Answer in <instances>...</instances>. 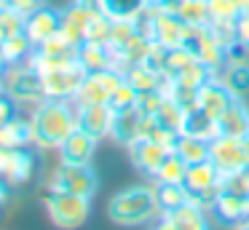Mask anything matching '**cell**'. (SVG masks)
Here are the masks:
<instances>
[{
  "label": "cell",
  "instance_id": "obj_1",
  "mask_svg": "<svg viewBox=\"0 0 249 230\" xmlns=\"http://www.w3.org/2000/svg\"><path fill=\"white\" fill-rule=\"evenodd\" d=\"M35 134V150L38 153H56L59 144L78 128L75 105L67 99H40L27 110Z\"/></svg>",
  "mask_w": 249,
  "mask_h": 230
},
{
  "label": "cell",
  "instance_id": "obj_2",
  "mask_svg": "<svg viewBox=\"0 0 249 230\" xmlns=\"http://www.w3.org/2000/svg\"><path fill=\"white\" fill-rule=\"evenodd\" d=\"M161 217L156 182H137L113 193L107 201V219L118 228H145Z\"/></svg>",
  "mask_w": 249,
  "mask_h": 230
},
{
  "label": "cell",
  "instance_id": "obj_3",
  "mask_svg": "<svg viewBox=\"0 0 249 230\" xmlns=\"http://www.w3.org/2000/svg\"><path fill=\"white\" fill-rule=\"evenodd\" d=\"M46 190H62L94 198L99 193V174L94 163H65L56 158V163L46 174Z\"/></svg>",
  "mask_w": 249,
  "mask_h": 230
},
{
  "label": "cell",
  "instance_id": "obj_4",
  "mask_svg": "<svg viewBox=\"0 0 249 230\" xmlns=\"http://www.w3.org/2000/svg\"><path fill=\"white\" fill-rule=\"evenodd\" d=\"M91 201L94 198H83V195H75V193L46 190L43 195L46 217L59 230H78L91 217Z\"/></svg>",
  "mask_w": 249,
  "mask_h": 230
},
{
  "label": "cell",
  "instance_id": "obj_5",
  "mask_svg": "<svg viewBox=\"0 0 249 230\" xmlns=\"http://www.w3.org/2000/svg\"><path fill=\"white\" fill-rule=\"evenodd\" d=\"M0 80H3V88H6V94L17 102L19 110H30V107H35L40 99H46V96H43V83H40V75L35 72L27 62L3 67Z\"/></svg>",
  "mask_w": 249,
  "mask_h": 230
},
{
  "label": "cell",
  "instance_id": "obj_6",
  "mask_svg": "<svg viewBox=\"0 0 249 230\" xmlns=\"http://www.w3.org/2000/svg\"><path fill=\"white\" fill-rule=\"evenodd\" d=\"M222 187V171L217 169L212 160H201V163L188 166V174H185V190L190 193V201L204 206L209 212L214 195Z\"/></svg>",
  "mask_w": 249,
  "mask_h": 230
},
{
  "label": "cell",
  "instance_id": "obj_7",
  "mask_svg": "<svg viewBox=\"0 0 249 230\" xmlns=\"http://www.w3.org/2000/svg\"><path fill=\"white\" fill-rule=\"evenodd\" d=\"M124 80H126L124 72H118V70H113V67L99 70V72H89L86 78H83L72 105L75 107H81V105H110L113 91L118 88Z\"/></svg>",
  "mask_w": 249,
  "mask_h": 230
},
{
  "label": "cell",
  "instance_id": "obj_8",
  "mask_svg": "<svg viewBox=\"0 0 249 230\" xmlns=\"http://www.w3.org/2000/svg\"><path fill=\"white\" fill-rule=\"evenodd\" d=\"M185 48L193 51V56L198 59L201 64L212 70V75H220L222 67H225V56H228V48L212 35L209 24L206 27H190L188 37H185Z\"/></svg>",
  "mask_w": 249,
  "mask_h": 230
},
{
  "label": "cell",
  "instance_id": "obj_9",
  "mask_svg": "<svg viewBox=\"0 0 249 230\" xmlns=\"http://www.w3.org/2000/svg\"><path fill=\"white\" fill-rule=\"evenodd\" d=\"M86 75L89 72L81 67V62H72V64H67V67L51 70V72L40 75L43 96L46 99H67V102H72Z\"/></svg>",
  "mask_w": 249,
  "mask_h": 230
},
{
  "label": "cell",
  "instance_id": "obj_10",
  "mask_svg": "<svg viewBox=\"0 0 249 230\" xmlns=\"http://www.w3.org/2000/svg\"><path fill=\"white\" fill-rule=\"evenodd\" d=\"M209 160L222 174H231V171H238V169H247L249 166V150L244 144V139L217 134L209 142Z\"/></svg>",
  "mask_w": 249,
  "mask_h": 230
},
{
  "label": "cell",
  "instance_id": "obj_11",
  "mask_svg": "<svg viewBox=\"0 0 249 230\" xmlns=\"http://www.w3.org/2000/svg\"><path fill=\"white\" fill-rule=\"evenodd\" d=\"M97 11L99 8H94V5H86V3L72 0L67 8H62L59 35L65 37V40H70L72 46H81V43L86 40V30H89V24H91V19H94Z\"/></svg>",
  "mask_w": 249,
  "mask_h": 230
},
{
  "label": "cell",
  "instance_id": "obj_12",
  "mask_svg": "<svg viewBox=\"0 0 249 230\" xmlns=\"http://www.w3.org/2000/svg\"><path fill=\"white\" fill-rule=\"evenodd\" d=\"M209 214H212L214 222L225 225V228H233V225L249 219V198L228 193L220 187V193L214 195V201H212V206H209Z\"/></svg>",
  "mask_w": 249,
  "mask_h": 230
},
{
  "label": "cell",
  "instance_id": "obj_13",
  "mask_svg": "<svg viewBox=\"0 0 249 230\" xmlns=\"http://www.w3.org/2000/svg\"><path fill=\"white\" fill-rule=\"evenodd\" d=\"M59 24H62V8L46 3L43 8H38L35 14L27 16V24H24V35L33 40V46L38 48L40 43L51 40L54 35H59Z\"/></svg>",
  "mask_w": 249,
  "mask_h": 230
},
{
  "label": "cell",
  "instance_id": "obj_14",
  "mask_svg": "<svg viewBox=\"0 0 249 230\" xmlns=\"http://www.w3.org/2000/svg\"><path fill=\"white\" fill-rule=\"evenodd\" d=\"M75 112H78V128H83L99 142L110 137L115 121V110L110 105H81L75 107Z\"/></svg>",
  "mask_w": 249,
  "mask_h": 230
},
{
  "label": "cell",
  "instance_id": "obj_15",
  "mask_svg": "<svg viewBox=\"0 0 249 230\" xmlns=\"http://www.w3.org/2000/svg\"><path fill=\"white\" fill-rule=\"evenodd\" d=\"M169 153H172V150L158 144V142H153V139H140L137 144L129 147L131 163H134V169L140 171L145 179H153V177L158 174V169H161V163L166 160Z\"/></svg>",
  "mask_w": 249,
  "mask_h": 230
},
{
  "label": "cell",
  "instance_id": "obj_16",
  "mask_svg": "<svg viewBox=\"0 0 249 230\" xmlns=\"http://www.w3.org/2000/svg\"><path fill=\"white\" fill-rule=\"evenodd\" d=\"M97 147H99V139H94L91 134H86L83 128H75V131L59 144L56 158L65 160V163H94Z\"/></svg>",
  "mask_w": 249,
  "mask_h": 230
},
{
  "label": "cell",
  "instance_id": "obj_17",
  "mask_svg": "<svg viewBox=\"0 0 249 230\" xmlns=\"http://www.w3.org/2000/svg\"><path fill=\"white\" fill-rule=\"evenodd\" d=\"M233 99H238V96H233V91L222 83L220 75H212V78L198 88V107L206 110L209 115H214V118H220L222 112L231 107Z\"/></svg>",
  "mask_w": 249,
  "mask_h": 230
},
{
  "label": "cell",
  "instance_id": "obj_18",
  "mask_svg": "<svg viewBox=\"0 0 249 230\" xmlns=\"http://www.w3.org/2000/svg\"><path fill=\"white\" fill-rule=\"evenodd\" d=\"M142 112L140 107H129V110H121L115 112V121H113V131H110V139H113L118 147L129 150L131 144L140 142V126H142Z\"/></svg>",
  "mask_w": 249,
  "mask_h": 230
},
{
  "label": "cell",
  "instance_id": "obj_19",
  "mask_svg": "<svg viewBox=\"0 0 249 230\" xmlns=\"http://www.w3.org/2000/svg\"><path fill=\"white\" fill-rule=\"evenodd\" d=\"M35 158H38V150L35 147H17L11 163H8L3 179L8 182V187H22L33 179L35 174Z\"/></svg>",
  "mask_w": 249,
  "mask_h": 230
},
{
  "label": "cell",
  "instance_id": "obj_20",
  "mask_svg": "<svg viewBox=\"0 0 249 230\" xmlns=\"http://www.w3.org/2000/svg\"><path fill=\"white\" fill-rule=\"evenodd\" d=\"M0 144H6V147H35V134L27 112H17L0 128Z\"/></svg>",
  "mask_w": 249,
  "mask_h": 230
},
{
  "label": "cell",
  "instance_id": "obj_21",
  "mask_svg": "<svg viewBox=\"0 0 249 230\" xmlns=\"http://www.w3.org/2000/svg\"><path fill=\"white\" fill-rule=\"evenodd\" d=\"M217 126H220V134H225V137L244 139L249 134V105L244 99H233L231 107L217 118Z\"/></svg>",
  "mask_w": 249,
  "mask_h": 230
},
{
  "label": "cell",
  "instance_id": "obj_22",
  "mask_svg": "<svg viewBox=\"0 0 249 230\" xmlns=\"http://www.w3.org/2000/svg\"><path fill=\"white\" fill-rule=\"evenodd\" d=\"M166 217L177 225V230H212V222H214V219H212V214L206 212L204 206L193 203V201L182 203L179 209L169 212Z\"/></svg>",
  "mask_w": 249,
  "mask_h": 230
},
{
  "label": "cell",
  "instance_id": "obj_23",
  "mask_svg": "<svg viewBox=\"0 0 249 230\" xmlns=\"http://www.w3.org/2000/svg\"><path fill=\"white\" fill-rule=\"evenodd\" d=\"M78 62L86 72H99V70H107L115 64V51L107 46V43H81L78 48Z\"/></svg>",
  "mask_w": 249,
  "mask_h": 230
},
{
  "label": "cell",
  "instance_id": "obj_24",
  "mask_svg": "<svg viewBox=\"0 0 249 230\" xmlns=\"http://www.w3.org/2000/svg\"><path fill=\"white\" fill-rule=\"evenodd\" d=\"M182 134H193V137H198V139H206V142H212V139L220 134V126H217V118H214V115H209L206 110H201V107L196 105L193 110L185 112Z\"/></svg>",
  "mask_w": 249,
  "mask_h": 230
},
{
  "label": "cell",
  "instance_id": "obj_25",
  "mask_svg": "<svg viewBox=\"0 0 249 230\" xmlns=\"http://www.w3.org/2000/svg\"><path fill=\"white\" fill-rule=\"evenodd\" d=\"M35 46L33 40H30L24 32H19V35H8L6 40L0 43V59H3V64H24L30 56H33Z\"/></svg>",
  "mask_w": 249,
  "mask_h": 230
},
{
  "label": "cell",
  "instance_id": "obj_26",
  "mask_svg": "<svg viewBox=\"0 0 249 230\" xmlns=\"http://www.w3.org/2000/svg\"><path fill=\"white\" fill-rule=\"evenodd\" d=\"M172 153H177L188 166H193V163H201V160H209V142L193 137V134H179Z\"/></svg>",
  "mask_w": 249,
  "mask_h": 230
},
{
  "label": "cell",
  "instance_id": "obj_27",
  "mask_svg": "<svg viewBox=\"0 0 249 230\" xmlns=\"http://www.w3.org/2000/svg\"><path fill=\"white\" fill-rule=\"evenodd\" d=\"M124 78L137 88V94H145V91H158V88H161L163 75L156 72L153 67H147V64H134V67L126 70Z\"/></svg>",
  "mask_w": 249,
  "mask_h": 230
},
{
  "label": "cell",
  "instance_id": "obj_28",
  "mask_svg": "<svg viewBox=\"0 0 249 230\" xmlns=\"http://www.w3.org/2000/svg\"><path fill=\"white\" fill-rule=\"evenodd\" d=\"M185 174H188V163L177 153H169L158 174L153 177V182L156 185H185Z\"/></svg>",
  "mask_w": 249,
  "mask_h": 230
},
{
  "label": "cell",
  "instance_id": "obj_29",
  "mask_svg": "<svg viewBox=\"0 0 249 230\" xmlns=\"http://www.w3.org/2000/svg\"><path fill=\"white\" fill-rule=\"evenodd\" d=\"M185 107H179L177 102L172 99V96H163L161 99V105H158V110H156V121L161 123L163 128H172V131H177V134H182V126H185Z\"/></svg>",
  "mask_w": 249,
  "mask_h": 230
},
{
  "label": "cell",
  "instance_id": "obj_30",
  "mask_svg": "<svg viewBox=\"0 0 249 230\" xmlns=\"http://www.w3.org/2000/svg\"><path fill=\"white\" fill-rule=\"evenodd\" d=\"M222 83L233 91V96L244 99L249 94V64H225L220 72Z\"/></svg>",
  "mask_w": 249,
  "mask_h": 230
},
{
  "label": "cell",
  "instance_id": "obj_31",
  "mask_svg": "<svg viewBox=\"0 0 249 230\" xmlns=\"http://www.w3.org/2000/svg\"><path fill=\"white\" fill-rule=\"evenodd\" d=\"M177 16L188 27H206L212 21L209 3L206 0H182V5L177 8Z\"/></svg>",
  "mask_w": 249,
  "mask_h": 230
},
{
  "label": "cell",
  "instance_id": "obj_32",
  "mask_svg": "<svg viewBox=\"0 0 249 230\" xmlns=\"http://www.w3.org/2000/svg\"><path fill=\"white\" fill-rule=\"evenodd\" d=\"M158 193V206H161V214H169L174 209H179L182 203L190 201V193L185 190V185H156Z\"/></svg>",
  "mask_w": 249,
  "mask_h": 230
},
{
  "label": "cell",
  "instance_id": "obj_33",
  "mask_svg": "<svg viewBox=\"0 0 249 230\" xmlns=\"http://www.w3.org/2000/svg\"><path fill=\"white\" fill-rule=\"evenodd\" d=\"M145 8V0H102L99 11L110 19H137V14Z\"/></svg>",
  "mask_w": 249,
  "mask_h": 230
},
{
  "label": "cell",
  "instance_id": "obj_34",
  "mask_svg": "<svg viewBox=\"0 0 249 230\" xmlns=\"http://www.w3.org/2000/svg\"><path fill=\"white\" fill-rule=\"evenodd\" d=\"M172 78L177 80L179 86H188V88H196V91H198L201 86H204L206 80L212 78V70L206 67V64H201L198 59H193L188 67H182L177 75H172Z\"/></svg>",
  "mask_w": 249,
  "mask_h": 230
},
{
  "label": "cell",
  "instance_id": "obj_35",
  "mask_svg": "<svg viewBox=\"0 0 249 230\" xmlns=\"http://www.w3.org/2000/svg\"><path fill=\"white\" fill-rule=\"evenodd\" d=\"M137 32H140V30H137V21L134 19H113V24H110L107 46L113 48V51H121V48H124L126 43L137 35Z\"/></svg>",
  "mask_w": 249,
  "mask_h": 230
},
{
  "label": "cell",
  "instance_id": "obj_36",
  "mask_svg": "<svg viewBox=\"0 0 249 230\" xmlns=\"http://www.w3.org/2000/svg\"><path fill=\"white\" fill-rule=\"evenodd\" d=\"M137 96H140V94H137V88L129 83V80H124V83L113 91V96H110V107H113L115 112L129 110V107H137Z\"/></svg>",
  "mask_w": 249,
  "mask_h": 230
},
{
  "label": "cell",
  "instance_id": "obj_37",
  "mask_svg": "<svg viewBox=\"0 0 249 230\" xmlns=\"http://www.w3.org/2000/svg\"><path fill=\"white\" fill-rule=\"evenodd\" d=\"M222 190L249 198V166L247 169H238V171H231V174H222Z\"/></svg>",
  "mask_w": 249,
  "mask_h": 230
},
{
  "label": "cell",
  "instance_id": "obj_38",
  "mask_svg": "<svg viewBox=\"0 0 249 230\" xmlns=\"http://www.w3.org/2000/svg\"><path fill=\"white\" fill-rule=\"evenodd\" d=\"M110 24H113V19H110V16H105L102 11H97V14H94V19H91V24H89V30H86V40H91V43H107ZM86 40H83V43H86Z\"/></svg>",
  "mask_w": 249,
  "mask_h": 230
},
{
  "label": "cell",
  "instance_id": "obj_39",
  "mask_svg": "<svg viewBox=\"0 0 249 230\" xmlns=\"http://www.w3.org/2000/svg\"><path fill=\"white\" fill-rule=\"evenodd\" d=\"M24 24H27V16H22L19 11H14L11 5L0 8V30L6 32V37L24 32Z\"/></svg>",
  "mask_w": 249,
  "mask_h": 230
},
{
  "label": "cell",
  "instance_id": "obj_40",
  "mask_svg": "<svg viewBox=\"0 0 249 230\" xmlns=\"http://www.w3.org/2000/svg\"><path fill=\"white\" fill-rule=\"evenodd\" d=\"M209 3V14L212 19H228V21H236L241 8H238V0H206Z\"/></svg>",
  "mask_w": 249,
  "mask_h": 230
},
{
  "label": "cell",
  "instance_id": "obj_41",
  "mask_svg": "<svg viewBox=\"0 0 249 230\" xmlns=\"http://www.w3.org/2000/svg\"><path fill=\"white\" fill-rule=\"evenodd\" d=\"M161 99H163V96L158 94V91H145V94L137 96V107H140L142 115H156V110H158V105H161Z\"/></svg>",
  "mask_w": 249,
  "mask_h": 230
},
{
  "label": "cell",
  "instance_id": "obj_42",
  "mask_svg": "<svg viewBox=\"0 0 249 230\" xmlns=\"http://www.w3.org/2000/svg\"><path fill=\"white\" fill-rule=\"evenodd\" d=\"M17 112H19L17 102H14L8 94H0V128L6 126V123L11 121L14 115H17Z\"/></svg>",
  "mask_w": 249,
  "mask_h": 230
},
{
  "label": "cell",
  "instance_id": "obj_43",
  "mask_svg": "<svg viewBox=\"0 0 249 230\" xmlns=\"http://www.w3.org/2000/svg\"><path fill=\"white\" fill-rule=\"evenodd\" d=\"M46 3H49V0H11V8L19 11L22 16H30V14H35L38 8H43Z\"/></svg>",
  "mask_w": 249,
  "mask_h": 230
},
{
  "label": "cell",
  "instance_id": "obj_44",
  "mask_svg": "<svg viewBox=\"0 0 249 230\" xmlns=\"http://www.w3.org/2000/svg\"><path fill=\"white\" fill-rule=\"evenodd\" d=\"M236 35H238V40H241V43H247V46H249V14H238Z\"/></svg>",
  "mask_w": 249,
  "mask_h": 230
},
{
  "label": "cell",
  "instance_id": "obj_45",
  "mask_svg": "<svg viewBox=\"0 0 249 230\" xmlns=\"http://www.w3.org/2000/svg\"><path fill=\"white\" fill-rule=\"evenodd\" d=\"M147 5H153V8L158 11H169V14H177V8L182 5V0H145Z\"/></svg>",
  "mask_w": 249,
  "mask_h": 230
},
{
  "label": "cell",
  "instance_id": "obj_46",
  "mask_svg": "<svg viewBox=\"0 0 249 230\" xmlns=\"http://www.w3.org/2000/svg\"><path fill=\"white\" fill-rule=\"evenodd\" d=\"M14 153H17V147H6V144H0V177L6 174L8 163H11Z\"/></svg>",
  "mask_w": 249,
  "mask_h": 230
},
{
  "label": "cell",
  "instance_id": "obj_47",
  "mask_svg": "<svg viewBox=\"0 0 249 230\" xmlns=\"http://www.w3.org/2000/svg\"><path fill=\"white\" fill-rule=\"evenodd\" d=\"M150 230H177V225H174L172 219L166 217V214H161V217H158L156 222L150 225Z\"/></svg>",
  "mask_w": 249,
  "mask_h": 230
},
{
  "label": "cell",
  "instance_id": "obj_48",
  "mask_svg": "<svg viewBox=\"0 0 249 230\" xmlns=\"http://www.w3.org/2000/svg\"><path fill=\"white\" fill-rule=\"evenodd\" d=\"M8 195H11V187H8V182L0 177V209L6 206V201H8Z\"/></svg>",
  "mask_w": 249,
  "mask_h": 230
},
{
  "label": "cell",
  "instance_id": "obj_49",
  "mask_svg": "<svg viewBox=\"0 0 249 230\" xmlns=\"http://www.w3.org/2000/svg\"><path fill=\"white\" fill-rule=\"evenodd\" d=\"M231 230H249V219H244V222H238V225H233Z\"/></svg>",
  "mask_w": 249,
  "mask_h": 230
},
{
  "label": "cell",
  "instance_id": "obj_50",
  "mask_svg": "<svg viewBox=\"0 0 249 230\" xmlns=\"http://www.w3.org/2000/svg\"><path fill=\"white\" fill-rule=\"evenodd\" d=\"M238 8H241V14H249V0H238Z\"/></svg>",
  "mask_w": 249,
  "mask_h": 230
},
{
  "label": "cell",
  "instance_id": "obj_51",
  "mask_svg": "<svg viewBox=\"0 0 249 230\" xmlns=\"http://www.w3.org/2000/svg\"><path fill=\"white\" fill-rule=\"evenodd\" d=\"M78 3H86V5H94V8H99V3H102V0H78Z\"/></svg>",
  "mask_w": 249,
  "mask_h": 230
},
{
  "label": "cell",
  "instance_id": "obj_52",
  "mask_svg": "<svg viewBox=\"0 0 249 230\" xmlns=\"http://www.w3.org/2000/svg\"><path fill=\"white\" fill-rule=\"evenodd\" d=\"M6 5H11V0H0V8H6Z\"/></svg>",
  "mask_w": 249,
  "mask_h": 230
},
{
  "label": "cell",
  "instance_id": "obj_53",
  "mask_svg": "<svg viewBox=\"0 0 249 230\" xmlns=\"http://www.w3.org/2000/svg\"><path fill=\"white\" fill-rule=\"evenodd\" d=\"M3 40H6V32H3V30H0V43H3Z\"/></svg>",
  "mask_w": 249,
  "mask_h": 230
},
{
  "label": "cell",
  "instance_id": "obj_54",
  "mask_svg": "<svg viewBox=\"0 0 249 230\" xmlns=\"http://www.w3.org/2000/svg\"><path fill=\"white\" fill-rule=\"evenodd\" d=\"M244 144H247V150H249V134H247V137H244Z\"/></svg>",
  "mask_w": 249,
  "mask_h": 230
},
{
  "label": "cell",
  "instance_id": "obj_55",
  "mask_svg": "<svg viewBox=\"0 0 249 230\" xmlns=\"http://www.w3.org/2000/svg\"><path fill=\"white\" fill-rule=\"evenodd\" d=\"M3 67H6V64H3V59H0V72H3Z\"/></svg>",
  "mask_w": 249,
  "mask_h": 230
}]
</instances>
